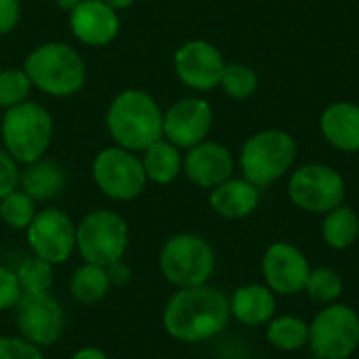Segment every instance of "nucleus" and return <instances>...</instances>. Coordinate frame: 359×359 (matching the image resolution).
<instances>
[{
	"instance_id": "3",
	"label": "nucleus",
	"mask_w": 359,
	"mask_h": 359,
	"mask_svg": "<svg viewBox=\"0 0 359 359\" xmlns=\"http://www.w3.org/2000/svg\"><path fill=\"white\" fill-rule=\"evenodd\" d=\"M23 69L38 90L50 97H69L82 90L86 82V65L76 48L63 42H46L34 48Z\"/></svg>"
},
{
	"instance_id": "33",
	"label": "nucleus",
	"mask_w": 359,
	"mask_h": 359,
	"mask_svg": "<svg viewBox=\"0 0 359 359\" xmlns=\"http://www.w3.org/2000/svg\"><path fill=\"white\" fill-rule=\"evenodd\" d=\"M19 181L21 172L17 168V160L6 149H0V200L15 191L19 187Z\"/></svg>"
},
{
	"instance_id": "20",
	"label": "nucleus",
	"mask_w": 359,
	"mask_h": 359,
	"mask_svg": "<svg viewBox=\"0 0 359 359\" xmlns=\"http://www.w3.org/2000/svg\"><path fill=\"white\" fill-rule=\"evenodd\" d=\"M231 316L246 326H261L276 313V297L269 286L248 284L233 292L229 301Z\"/></svg>"
},
{
	"instance_id": "1",
	"label": "nucleus",
	"mask_w": 359,
	"mask_h": 359,
	"mask_svg": "<svg viewBox=\"0 0 359 359\" xmlns=\"http://www.w3.org/2000/svg\"><path fill=\"white\" fill-rule=\"evenodd\" d=\"M227 297L208 286L179 288L162 311V326L168 337L181 343H204L221 334L229 322Z\"/></svg>"
},
{
	"instance_id": "15",
	"label": "nucleus",
	"mask_w": 359,
	"mask_h": 359,
	"mask_svg": "<svg viewBox=\"0 0 359 359\" xmlns=\"http://www.w3.org/2000/svg\"><path fill=\"white\" fill-rule=\"evenodd\" d=\"M261 267L267 286L278 294H297L305 290L311 273L305 255L288 242L271 244L265 250Z\"/></svg>"
},
{
	"instance_id": "7",
	"label": "nucleus",
	"mask_w": 359,
	"mask_h": 359,
	"mask_svg": "<svg viewBox=\"0 0 359 359\" xmlns=\"http://www.w3.org/2000/svg\"><path fill=\"white\" fill-rule=\"evenodd\" d=\"M128 225L114 210H93L76 225V250L84 263L107 267L128 250Z\"/></svg>"
},
{
	"instance_id": "21",
	"label": "nucleus",
	"mask_w": 359,
	"mask_h": 359,
	"mask_svg": "<svg viewBox=\"0 0 359 359\" xmlns=\"http://www.w3.org/2000/svg\"><path fill=\"white\" fill-rule=\"evenodd\" d=\"M19 185L36 202L55 200L65 189L67 175H65V170H63V166L59 162L40 158V160L27 164L25 172H21Z\"/></svg>"
},
{
	"instance_id": "6",
	"label": "nucleus",
	"mask_w": 359,
	"mask_h": 359,
	"mask_svg": "<svg viewBox=\"0 0 359 359\" xmlns=\"http://www.w3.org/2000/svg\"><path fill=\"white\" fill-rule=\"evenodd\" d=\"M297 158V143L284 130H263L252 135L240 154L244 179L257 187H267L288 172Z\"/></svg>"
},
{
	"instance_id": "12",
	"label": "nucleus",
	"mask_w": 359,
	"mask_h": 359,
	"mask_svg": "<svg viewBox=\"0 0 359 359\" xmlns=\"http://www.w3.org/2000/svg\"><path fill=\"white\" fill-rule=\"evenodd\" d=\"M15 324L19 337L36 347L55 345L65 330V311L50 294H23L15 307Z\"/></svg>"
},
{
	"instance_id": "16",
	"label": "nucleus",
	"mask_w": 359,
	"mask_h": 359,
	"mask_svg": "<svg viewBox=\"0 0 359 359\" xmlns=\"http://www.w3.org/2000/svg\"><path fill=\"white\" fill-rule=\"evenodd\" d=\"M69 27L82 44L105 46L116 40L120 32L118 11L103 0H80L69 13Z\"/></svg>"
},
{
	"instance_id": "30",
	"label": "nucleus",
	"mask_w": 359,
	"mask_h": 359,
	"mask_svg": "<svg viewBox=\"0 0 359 359\" xmlns=\"http://www.w3.org/2000/svg\"><path fill=\"white\" fill-rule=\"evenodd\" d=\"M305 290L313 301L332 303L343 294V280L334 269H316L309 273Z\"/></svg>"
},
{
	"instance_id": "25",
	"label": "nucleus",
	"mask_w": 359,
	"mask_h": 359,
	"mask_svg": "<svg viewBox=\"0 0 359 359\" xmlns=\"http://www.w3.org/2000/svg\"><path fill=\"white\" fill-rule=\"evenodd\" d=\"M267 339L282 351H299L309 345V326L294 316H282L269 324Z\"/></svg>"
},
{
	"instance_id": "28",
	"label": "nucleus",
	"mask_w": 359,
	"mask_h": 359,
	"mask_svg": "<svg viewBox=\"0 0 359 359\" xmlns=\"http://www.w3.org/2000/svg\"><path fill=\"white\" fill-rule=\"evenodd\" d=\"M221 86L229 97L242 101V99H248L250 95H255L257 86H259V78H257L255 69H250L248 65L229 63V65H225Z\"/></svg>"
},
{
	"instance_id": "32",
	"label": "nucleus",
	"mask_w": 359,
	"mask_h": 359,
	"mask_svg": "<svg viewBox=\"0 0 359 359\" xmlns=\"http://www.w3.org/2000/svg\"><path fill=\"white\" fill-rule=\"evenodd\" d=\"M23 292L17 280V273L8 267H0V311L15 309Z\"/></svg>"
},
{
	"instance_id": "39",
	"label": "nucleus",
	"mask_w": 359,
	"mask_h": 359,
	"mask_svg": "<svg viewBox=\"0 0 359 359\" xmlns=\"http://www.w3.org/2000/svg\"><path fill=\"white\" fill-rule=\"evenodd\" d=\"M313 359H324V358H313Z\"/></svg>"
},
{
	"instance_id": "36",
	"label": "nucleus",
	"mask_w": 359,
	"mask_h": 359,
	"mask_svg": "<svg viewBox=\"0 0 359 359\" xmlns=\"http://www.w3.org/2000/svg\"><path fill=\"white\" fill-rule=\"evenodd\" d=\"M69 359H109L105 351H101L99 347H82L78 349Z\"/></svg>"
},
{
	"instance_id": "8",
	"label": "nucleus",
	"mask_w": 359,
	"mask_h": 359,
	"mask_svg": "<svg viewBox=\"0 0 359 359\" xmlns=\"http://www.w3.org/2000/svg\"><path fill=\"white\" fill-rule=\"evenodd\" d=\"M95 185L116 202H130L139 198L147 185V175L141 158L124 147H107L93 160Z\"/></svg>"
},
{
	"instance_id": "38",
	"label": "nucleus",
	"mask_w": 359,
	"mask_h": 359,
	"mask_svg": "<svg viewBox=\"0 0 359 359\" xmlns=\"http://www.w3.org/2000/svg\"><path fill=\"white\" fill-rule=\"evenodd\" d=\"M57 4H59V8H63V11H74L78 4H80V0H57Z\"/></svg>"
},
{
	"instance_id": "27",
	"label": "nucleus",
	"mask_w": 359,
	"mask_h": 359,
	"mask_svg": "<svg viewBox=\"0 0 359 359\" xmlns=\"http://www.w3.org/2000/svg\"><path fill=\"white\" fill-rule=\"evenodd\" d=\"M36 200L23 189H15L0 200V219L17 231H25L36 217Z\"/></svg>"
},
{
	"instance_id": "26",
	"label": "nucleus",
	"mask_w": 359,
	"mask_h": 359,
	"mask_svg": "<svg viewBox=\"0 0 359 359\" xmlns=\"http://www.w3.org/2000/svg\"><path fill=\"white\" fill-rule=\"evenodd\" d=\"M15 273L23 294H44L50 292L53 288V278H55L53 265L34 255L23 259L15 269Z\"/></svg>"
},
{
	"instance_id": "11",
	"label": "nucleus",
	"mask_w": 359,
	"mask_h": 359,
	"mask_svg": "<svg viewBox=\"0 0 359 359\" xmlns=\"http://www.w3.org/2000/svg\"><path fill=\"white\" fill-rule=\"evenodd\" d=\"M25 238L34 257L50 263L53 267L69 261L76 250V225L59 208L38 210L25 229Z\"/></svg>"
},
{
	"instance_id": "22",
	"label": "nucleus",
	"mask_w": 359,
	"mask_h": 359,
	"mask_svg": "<svg viewBox=\"0 0 359 359\" xmlns=\"http://www.w3.org/2000/svg\"><path fill=\"white\" fill-rule=\"evenodd\" d=\"M143 168L147 175V181L158 183V185H168L172 183L179 172L183 170V156L177 145L170 141H156L143 151Z\"/></svg>"
},
{
	"instance_id": "35",
	"label": "nucleus",
	"mask_w": 359,
	"mask_h": 359,
	"mask_svg": "<svg viewBox=\"0 0 359 359\" xmlns=\"http://www.w3.org/2000/svg\"><path fill=\"white\" fill-rule=\"evenodd\" d=\"M105 271H107V278H109V284L111 286H124L133 278V269L124 263V259L122 261H116V263H109L105 267Z\"/></svg>"
},
{
	"instance_id": "2",
	"label": "nucleus",
	"mask_w": 359,
	"mask_h": 359,
	"mask_svg": "<svg viewBox=\"0 0 359 359\" xmlns=\"http://www.w3.org/2000/svg\"><path fill=\"white\" fill-rule=\"evenodd\" d=\"M105 124L116 145L128 151H145L164 137V111L145 90L128 88L116 95Z\"/></svg>"
},
{
	"instance_id": "10",
	"label": "nucleus",
	"mask_w": 359,
	"mask_h": 359,
	"mask_svg": "<svg viewBox=\"0 0 359 359\" xmlns=\"http://www.w3.org/2000/svg\"><path fill=\"white\" fill-rule=\"evenodd\" d=\"M290 200L309 212H330L345 200V179L330 166L307 164L290 177Z\"/></svg>"
},
{
	"instance_id": "34",
	"label": "nucleus",
	"mask_w": 359,
	"mask_h": 359,
	"mask_svg": "<svg viewBox=\"0 0 359 359\" xmlns=\"http://www.w3.org/2000/svg\"><path fill=\"white\" fill-rule=\"evenodd\" d=\"M19 0H0V36L13 32L19 23Z\"/></svg>"
},
{
	"instance_id": "23",
	"label": "nucleus",
	"mask_w": 359,
	"mask_h": 359,
	"mask_svg": "<svg viewBox=\"0 0 359 359\" xmlns=\"http://www.w3.org/2000/svg\"><path fill=\"white\" fill-rule=\"evenodd\" d=\"M109 278L105 267L82 263L69 278V294L82 305H95L109 294Z\"/></svg>"
},
{
	"instance_id": "5",
	"label": "nucleus",
	"mask_w": 359,
	"mask_h": 359,
	"mask_svg": "<svg viewBox=\"0 0 359 359\" xmlns=\"http://www.w3.org/2000/svg\"><path fill=\"white\" fill-rule=\"evenodd\" d=\"M160 271L164 280L177 288L208 284L215 273V250L196 233H179L164 242L160 250Z\"/></svg>"
},
{
	"instance_id": "37",
	"label": "nucleus",
	"mask_w": 359,
	"mask_h": 359,
	"mask_svg": "<svg viewBox=\"0 0 359 359\" xmlns=\"http://www.w3.org/2000/svg\"><path fill=\"white\" fill-rule=\"evenodd\" d=\"M105 4H109L111 8H116V11H120V8H128V6H133L135 4V0H103Z\"/></svg>"
},
{
	"instance_id": "9",
	"label": "nucleus",
	"mask_w": 359,
	"mask_h": 359,
	"mask_svg": "<svg viewBox=\"0 0 359 359\" xmlns=\"http://www.w3.org/2000/svg\"><path fill=\"white\" fill-rule=\"evenodd\" d=\"M309 347L316 358H351L359 347V316L347 305L320 311L309 328Z\"/></svg>"
},
{
	"instance_id": "29",
	"label": "nucleus",
	"mask_w": 359,
	"mask_h": 359,
	"mask_svg": "<svg viewBox=\"0 0 359 359\" xmlns=\"http://www.w3.org/2000/svg\"><path fill=\"white\" fill-rule=\"evenodd\" d=\"M32 93V82L25 69H2L0 72V107L11 109L25 103Z\"/></svg>"
},
{
	"instance_id": "4",
	"label": "nucleus",
	"mask_w": 359,
	"mask_h": 359,
	"mask_svg": "<svg viewBox=\"0 0 359 359\" xmlns=\"http://www.w3.org/2000/svg\"><path fill=\"white\" fill-rule=\"evenodd\" d=\"M0 135L4 149L17 160V164H32L44 158L50 147L53 118L42 105L25 101L4 111Z\"/></svg>"
},
{
	"instance_id": "17",
	"label": "nucleus",
	"mask_w": 359,
	"mask_h": 359,
	"mask_svg": "<svg viewBox=\"0 0 359 359\" xmlns=\"http://www.w3.org/2000/svg\"><path fill=\"white\" fill-rule=\"evenodd\" d=\"M183 170L194 185L204 189H215L223 181L231 179L233 158L225 145L202 141L187 151L183 160Z\"/></svg>"
},
{
	"instance_id": "14",
	"label": "nucleus",
	"mask_w": 359,
	"mask_h": 359,
	"mask_svg": "<svg viewBox=\"0 0 359 359\" xmlns=\"http://www.w3.org/2000/svg\"><path fill=\"white\" fill-rule=\"evenodd\" d=\"M212 126V107L204 99H181L164 114V137L179 149L202 143Z\"/></svg>"
},
{
	"instance_id": "19",
	"label": "nucleus",
	"mask_w": 359,
	"mask_h": 359,
	"mask_svg": "<svg viewBox=\"0 0 359 359\" xmlns=\"http://www.w3.org/2000/svg\"><path fill=\"white\" fill-rule=\"evenodd\" d=\"M259 187L246 179H227L210 194V208L223 219H244L259 206Z\"/></svg>"
},
{
	"instance_id": "31",
	"label": "nucleus",
	"mask_w": 359,
	"mask_h": 359,
	"mask_svg": "<svg viewBox=\"0 0 359 359\" xmlns=\"http://www.w3.org/2000/svg\"><path fill=\"white\" fill-rule=\"evenodd\" d=\"M0 359H44L40 347L21 337H0Z\"/></svg>"
},
{
	"instance_id": "13",
	"label": "nucleus",
	"mask_w": 359,
	"mask_h": 359,
	"mask_svg": "<svg viewBox=\"0 0 359 359\" xmlns=\"http://www.w3.org/2000/svg\"><path fill=\"white\" fill-rule=\"evenodd\" d=\"M179 80L194 90H212L221 84L225 61L217 46L206 40H189L175 55Z\"/></svg>"
},
{
	"instance_id": "24",
	"label": "nucleus",
	"mask_w": 359,
	"mask_h": 359,
	"mask_svg": "<svg viewBox=\"0 0 359 359\" xmlns=\"http://www.w3.org/2000/svg\"><path fill=\"white\" fill-rule=\"evenodd\" d=\"M322 236L328 246L337 250L349 248L359 236V217L358 212L349 206H337L334 210L326 212V219L322 223Z\"/></svg>"
},
{
	"instance_id": "18",
	"label": "nucleus",
	"mask_w": 359,
	"mask_h": 359,
	"mask_svg": "<svg viewBox=\"0 0 359 359\" xmlns=\"http://www.w3.org/2000/svg\"><path fill=\"white\" fill-rule=\"evenodd\" d=\"M320 128L324 139L341 151H359V105L332 103L324 109Z\"/></svg>"
}]
</instances>
